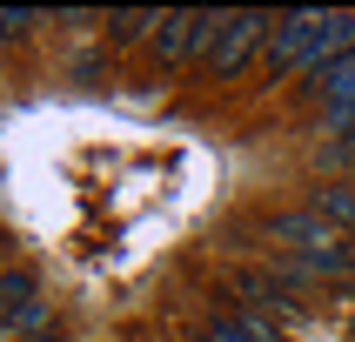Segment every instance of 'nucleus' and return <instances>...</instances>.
Segmentation results:
<instances>
[{"label":"nucleus","mask_w":355,"mask_h":342,"mask_svg":"<svg viewBox=\"0 0 355 342\" xmlns=\"http://www.w3.org/2000/svg\"><path fill=\"white\" fill-rule=\"evenodd\" d=\"M342 54H355V14H282L268 34V67L282 74H322Z\"/></svg>","instance_id":"obj_1"},{"label":"nucleus","mask_w":355,"mask_h":342,"mask_svg":"<svg viewBox=\"0 0 355 342\" xmlns=\"http://www.w3.org/2000/svg\"><path fill=\"white\" fill-rule=\"evenodd\" d=\"M268 34H275V20H268V14H228V27H221V40H215V54H208L215 80L241 74V67H248V54H255Z\"/></svg>","instance_id":"obj_2"},{"label":"nucleus","mask_w":355,"mask_h":342,"mask_svg":"<svg viewBox=\"0 0 355 342\" xmlns=\"http://www.w3.org/2000/svg\"><path fill=\"white\" fill-rule=\"evenodd\" d=\"M268 235H275L282 248L309 255V248H329V241H342V228H329L315 208H288V215H275V221H268Z\"/></svg>","instance_id":"obj_3"},{"label":"nucleus","mask_w":355,"mask_h":342,"mask_svg":"<svg viewBox=\"0 0 355 342\" xmlns=\"http://www.w3.org/2000/svg\"><path fill=\"white\" fill-rule=\"evenodd\" d=\"M309 208H315L329 228H349V221H355V181H329V188H315Z\"/></svg>","instance_id":"obj_4"},{"label":"nucleus","mask_w":355,"mask_h":342,"mask_svg":"<svg viewBox=\"0 0 355 342\" xmlns=\"http://www.w3.org/2000/svg\"><path fill=\"white\" fill-rule=\"evenodd\" d=\"M315 94L329 101V108H355V54H342V60H329L315 74Z\"/></svg>","instance_id":"obj_5"},{"label":"nucleus","mask_w":355,"mask_h":342,"mask_svg":"<svg viewBox=\"0 0 355 342\" xmlns=\"http://www.w3.org/2000/svg\"><path fill=\"white\" fill-rule=\"evenodd\" d=\"M161 14H148V7H128V14H107V40L114 47H128V40H155Z\"/></svg>","instance_id":"obj_6"},{"label":"nucleus","mask_w":355,"mask_h":342,"mask_svg":"<svg viewBox=\"0 0 355 342\" xmlns=\"http://www.w3.org/2000/svg\"><path fill=\"white\" fill-rule=\"evenodd\" d=\"M34 7H0V40H20V34H27V27H34Z\"/></svg>","instance_id":"obj_7"},{"label":"nucleus","mask_w":355,"mask_h":342,"mask_svg":"<svg viewBox=\"0 0 355 342\" xmlns=\"http://www.w3.org/2000/svg\"><path fill=\"white\" fill-rule=\"evenodd\" d=\"M201 342H255V336H248V329H241V316H235V322H215Z\"/></svg>","instance_id":"obj_8"},{"label":"nucleus","mask_w":355,"mask_h":342,"mask_svg":"<svg viewBox=\"0 0 355 342\" xmlns=\"http://www.w3.org/2000/svg\"><path fill=\"white\" fill-rule=\"evenodd\" d=\"M34 342H60V336H47V329H40V336H34Z\"/></svg>","instance_id":"obj_9"},{"label":"nucleus","mask_w":355,"mask_h":342,"mask_svg":"<svg viewBox=\"0 0 355 342\" xmlns=\"http://www.w3.org/2000/svg\"><path fill=\"white\" fill-rule=\"evenodd\" d=\"M195 342H201V336H195Z\"/></svg>","instance_id":"obj_10"}]
</instances>
